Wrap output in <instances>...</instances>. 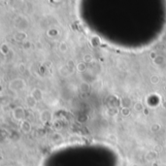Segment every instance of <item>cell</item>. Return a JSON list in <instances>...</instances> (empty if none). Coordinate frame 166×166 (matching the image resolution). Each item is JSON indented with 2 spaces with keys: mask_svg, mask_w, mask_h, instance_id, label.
<instances>
[{
  "mask_svg": "<svg viewBox=\"0 0 166 166\" xmlns=\"http://www.w3.org/2000/svg\"><path fill=\"white\" fill-rule=\"evenodd\" d=\"M25 87H26L25 82L21 79H16L10 83V88L15 91L22 90L24 88H25Z\"/></svg>",
  "mask_w": 166,
  "mask_h": 166,
  "instance_id": "cell-1",
  "label": "cell"
},
{
  "mask_svg": "<svg viewBox=\"0 0 166 166\" xmlns=\"http://www.w3.org/2000/svg\"><path fill=\"white\" fill-rule=\"evenodd\" d=\"M13 117L18 122L24 121V108L17 107L16 109L13 111Z\"/></svg>",
  "mask_w": 166,
  "mask_h": 166,
  "instance_id": "cell-2",
  "label": "cell"
},
{
  "mask_svg": "<svg viewBox=\"0 0 166 166\" xmlns=\"http://www.w3.org/2000/svg\"><path fill=\"white\" fill-rule=\"evenodd\" d=\"M53 114L50 110H44L40 113V121L43 123H47L52 121Z\"/></svg>",
  "mask_w": 166,
  "mask_h": 166,
  "instance_id": "cell-3",
  "label": "cell"
},
{
  "mask_svg": "<svg viewBox=\"0 0 166 166\" xmlns=\"http://www.w3.org/2000/svg\"><path fill=\"white\" fill-rule=\"evenodd\" d=\"M21 129L24 133H29L31 131V123L26 119L21 122Z\"/></svg>",
  "mask_w": 166,
  "mask_h": 166,
  "instance_id": "cell-4",
  "label": "cell"
},
{
  "mask_svg": "<svg viewBox=\"0 0 166 166\" xmlns=\"http://www.w3.org/2000/svg\"><path fill=\"white\" fill-rule=\"evenodd\" d=\"M34 98H35L37 101H40V100L43 99V96H44V93L43 91H42L40 88H34V90L31 91V94Z\"/></svg>",
  "mask_w": 166,
  "mask_h": 166,
  "instance_id": "cell-5",
  "label": "cell"
},
{
  "mask_svg": "<svg viewBox=\"0 0 166 166\" xmlns=\"http://www.w3.org/2000/svg\"><path fill=\"white\" fill-rule=\"evenodd\" d=\"M158 156V153L157 152H156V150H150V152H148L146 153V160H148V161H156V159L157 158Z\"/></svg>",
  "mask_w": 166,
  "mask_h": 166,
  "instance_id": "cell-6",
  "label": "cell"
},
{
  "mask_svg": "<svg viewBox=\"0 0 166 166\" xmlns=\"http://www.w3.org/2000/svg\"><path fill=\"white\" fill-rule=\"evenodd\" d=\"M25 103H26V105H27V107L29 108H34V107H36L37 105V103L38 101L33 97L32 95H29L26 97V100H25Z\"/></svg>",
  "mask_w": 166,
  "mask_h": 166,
  "instance_id": "cell-7",
  "label": "cell"
},
{
  "mask_svg": "<svg viewBox=\"0 0 166 166\" xmlns=\"http://www.w3.org/2000/svg\"><path fill=\"white\" fill-rule=\"evenodd\" d=\"M164 61H165L164 56H161V55H157V56L153 59V62L154 65H156V66H161V65L164 63Z\"/></svg>",
  "mask_w": 166,
  "mask_h": 166,
  "instance_id": "cell-8",
  "label": "cell"
},
{
  "mask_svg": "<svg viewBox=\"0 0 166 166\" xmlns=\"http://www.w3.org/2000/svg\"><path fill=\"white\" fill-rule=\"evenodd\" d=\"M76 70L80 72V73H83L87 70V63L84 62V61H82V62H79L77 63L76 65Z\"/></svg>",
  "mask_w": 166,
  "mask_h": 166,
  "instance_id": "cell-9",
  "label": "cell"
},
{
  "mask_svg": "<svg viewBox=\"0 0 166 166\" xmlns=\"http://www.w3.org/2000/svg\"><path fill=\"white\" fill-rule=\"evenodd\" d=\"M133 108H134V110L137 112V113H140V112H143V111H144V109H145V107H144V105H143V103L140 102V101L135 102L134 105H133Z\"/></svg>",
  "mask_w": 166,
  "mask_h": 166,
  "instance_id": "cell-10",
  "label": "cell"
},
{
  "mask_svg": "<svg viewBox=\"0 0 166 166\" xmlns=\"http://www.w3.org/2000/svg\"><path fill=\"white\" fill-rule=\"evenodd\" d=\"M92 60H93V56H92L91 53H86V55H84V56H83V61H84V62L90 63Z\"/></svg>",
  "mask_w": 166,
  "mask_h": 166,
  "instance_id": "cell-11",
  "label": "cell"
},
{
  "mask_svg": "<svg viewBox=\"0 0 166 166\" xmlns=\"http://www.w3.org/2000/svg\"><path fill=\"white\" fill-rule=\"evenodd\" d=\"M161 130V124L160 123H158V122H156V123H153V124H152V126H150V131L152 132H158V131H160Z\"/></svg>",
  "mask_w": 166,
  "mask_h": 166,
  "instance_id": "cell-12",
  "label": "cell"
},
{
  "mask_svg": "<svg viewBox=\"0 0 166 166\" xmlns=\"http://www.w3.org/2000/svg\"><path fill=\"white\" fill-rule=\"evenodd\" d=\"M159 81H160L159 76L156 75V74L152 75L150 76V84H157L158 83H159Z\"/></svg>",
  "mask_w": 166,
  "mask_h": 166,
  "instance_id": "cell-13",
  "label": "cell"
},
{
  "mask_svg": "<svg viewBox=\"0 0 166 166\" xmlns=\"http://www.w3.org/2000/svg\"><path fill=\"white\" fill-rule=\"evenodd\" d=\"M80 88H81V90H82L83 92H88L90 90V84L84 82V83L81 84Z\"/></svg>",
  "mask_w": 166,
  "mask_h": 166,
  "instance_id": "cell-14",
  "label": "cell"
},
{
  "mask_svg": "<svg viewBox=\"0 0 166 166\" xmlns=\"http://www.w3.org/2000/svg\"><path fill=\"white\" fill-rule=\"evenodd\" d=\"M121 104L122 107H130L131 104H132V102H131V100L129 98H122V101H121Z\"/></svg>",
  "mask_w": 166,
  "mask_h": 166,
  "instance_id": "cell-15",
  "label": "cell"
},
{
  "mask_svg": "<svg viewBox=\"0 0 166 166\" xmlns=\"http://www.w3.org/2000/svg\"><path fill=\"white\" fill-rule=\"evenodd\" d=\"M121 112H122V115L123 116V117H128V116H130V114H131V110L128 107H122Z\"/></svg>",
  "mask_w": 166,
  "mask_h": 166,
  "instance_id": "cell-16",
  "label": "cell"
},
{
  "mask_svg": "<svg viewBox=\"0 0 166 166\" xmlns=\"http://www.w3.org/2000/svg\"><path fill=\"white\" fill-rule=\"evenodd\" d=\"M52 140L55 143H59V142H60L61 140H62V136H61L59 133H55L52 136Z\"/></svg>",
  "mask_w": 166,
  "mask_h": 166,
  "instance_id": "cell-17",
  "label": "cell"
},
{
  "mask_svg": "<svg viewBox=\"0 0 166 166\" xmlns=\"http://www.w3.org/2000/svg\"><path fill=\"white\" fill-rule=\"evenodd\" d=\"M68 50V46L66 45V43H60L59 45V51L61 53H66Z\"/></svg>",
  "mask_w": 166,
  "mask_h": 166,
  "instance_id": "cell-18",
  "label": "cell"
},
{
  "mask_svg": "<svg viewBox=\"0 0 166 166\" xmlns=\"http://www.w3.org/2000/svg\"><path fill=\"white\" fill-rule=\"evenodd\" d=\"M8 52H9V46L7 44H3L1 46V53L3 55H6V53H8Z\"/></svg>",
  "mask_w": 166,
  "mask_h": 166,
  "instance_id": "cell-19",
  "label": "cell"
},
{
  "mask_svg": "<svg viewBox=\"0 0 166 166\" xmlns=\"http://www.w3.org/2000/svg\"><path fill=\"white\" fill-rule=\"evenodd\" d=\"M108 138H109L112 142H117L118 141V138L115 134H110L109 136H108Z\"/></svg>",
  "mask_w": 166,
  "mask_h": 166,
  "instance_id": "cell-20",
  "label": "cell"
},
{
  "mask_svg": "<svg viewBox=\"0 0 166 166\" xmlns=\"http://www.w3.org/2000/svg\"><path fill=\"white\" fill-rule=\"evenodd\" d=\"M157 55H156V53H150V59H154V57H156Z\"/></svg>",
  "mask_w": 166,
  "mask_h": 166,
  "instance_id": "cell-21",
  "label": "cell"
},
{
  "mask_svg": "<svg viewBox=\"0 0 166 166\" xmlns=\"http://www.w3.org/2000/svg\"><path fill=\"white\" fill-rule=\"evenodd\" d=\"M152 166H159V164L157 163V162H156V161H153V163H152Z\"/></svg>",
  "mask_w": 166,
  "mask_h": 166,
  "instance_id": "cell-22",
  "label": "cell"
},
{
  "mask_svg": "<svg viewBox=\"0 0 166 166\" xmlns=\"http://www.w3.org/2000/svg\"><path fill=\"white\" fill-rule=\"evenodd\" d=\"M131 166H139V165H138V164H132Z\"/></svg>",
  "mask_w": 166,
  "mask_h": 166,
  "instance_id": "cell-23",
  "label": "cell"
}]
</instances>
